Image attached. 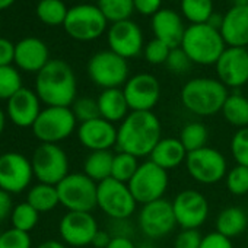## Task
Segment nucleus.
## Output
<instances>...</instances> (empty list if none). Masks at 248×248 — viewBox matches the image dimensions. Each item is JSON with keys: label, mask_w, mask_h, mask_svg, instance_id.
Here are the masks:
<instances>
[{"label": "nucleus", "mask_w": 248, "mask_h": 248, "mask_svg": "<svg viewBox=\"0 0 248 248\" xmlns=\"http://www.w3.org/2000/svg\"><path fill=\"white\" fill-rule=\"evenodd\" d=\"M31 164L38 183L57 186L70 174L67 154L54 143H41L34 151Z\"/></svg>", "instance_id": "obj_10"}, {"label": "nucleus", "mask_w": 248, "mask_h": 248, "mask_svg": "<svg viewBox=\"0 0 248 248\" xmlns=\"http://www.w3.org/2000/svg\"><path fill=\"white\" fill-rule=\"evenodd\" d=\"M6 105V115L16 127L28 129L32 127L35 120L38 118L41 108V99L35 91L28 88L19 89L12 98H9Z\"/></svg>", "instance_id": "obj_21"}, {"label": "nucleus", "mask_w": 248, "mask_h": 248, "mask_svg": "<svg viewBox=\"0 0 248 248\" xmlns=\"http://www.w3.org/2000/svg\"><path fill=\"white\" fill-rule=\"evenodd\" d=\"M70 108H72V111H73V114H75V117H76L79 124L99 117L98 102H96V99H93L91 96L76 98Z\"/></svg>", "instance_id": "obj_39"}, {"label": "nucleus", "mask_w": 248, "mask_h": 248, "mask_svg": "<svg viewBox=\"0 0 248 248\" xmlns=\"http://www.w3.org/2000/svg\"><path fill=\"white\" fill-rule=\"evenodd\" d=\"M107 248H138L132 238H112Z\"/></svg>", "instance_id": "obj_51"}, {"label": "nucleus", "mask_w": 248, "mask_h": 248, "mask_svg": "<svg viewBox=\"0 0 248 248\" xmlns=\"http://www.w3.org/2000/svg\"><path fill=\"white\" fill-rule=\"evenodd\" d=\"M16 0H0V11H5L8 8H11Z\"/></svg>", "instance_id": "obj_55"}, {"label": "nucleus", "mask_w": 248, "mask_h": 248, "mask_svg": "<svg viewBox=\"0 0 248 248\" xmlns=\"http://www.w3.org/2000/svg\"><path fill=\"white\" fill-rule=\"evenodd\" d=\"M231 154L236 165L248 168V127L235 132L231 140Z\"/></svg>", "instance_id": "obj_40"}, {"label": "nucleus", "mask_w": 248, "mask_h": 248, "mask_svg": "<svg viewBox=\"0 0 248 248\" xmlns=\"http://www.w3.org/2000/svg\"><path fill=\"white\" fill-rule=\"evenodd\" d=\"M186 168L196 183L204 186L216 184L228 174V162L223 154L209 146L190 152L186 159Z\"/></svg>", "instance_id": "obj_11"}, {"label": "nucleus", "mask_w": 248, "mask_h": 248, "mask_svg": "<svg viewBox=\"0 0 248 248\" xmlns=\"http://www.w3.org/2000/svg\"><path fill=\"white\" fill-rule=\"evenodd\" d=\"M136 206L138 202L126 183L108 178L98 184L96 207L109 219H130Z\"/></svg>", "instance_id": "obj_8"}, {"label": "nucleus", "mask_w": 248, "mask_h": 248, "mask_svg": "<svg viewBox=\"0 0 248 248\" xmlns=\"http://www.w3.org/2000/svg\"><path fill=\"white\" fill-rule=\"evenodd\" d=\"M135 11H138L140 15L154 16L156 12L161 11L162 0H133Z\"/></svg>", "instance_id": "obj_47"}, {"label": "nucleus", "mask_w": 248, "mask_h": 248, "mask_svg": "<svg viewBox=\"0 0 248 248\" xmlns=\"http://www.w3.org/2000/svg\"><path fill=\"white\" fill-rule=\"evenodd\" d=\"M50 62L47 44L35 37H27L15 44V64L19 70L38 73Z\"/></svg>", "instance_id": "obj_22"}, {"label": "nucleus", "mask_w": 248, "mask_h": 248, "mask_svg": "<svg viewBox=\"0 0 248 248\" xmlns=\"http://www.w3.org/2000/svg\"><path fill=\"white\" fill-rule=\"evenodd\" d=\"M170 51L171 48L164 44L162 41L154 38L152 41H149L143 50V54H145V59L148 63L151 64H164L167 63V59L170 56Z\"/></svg>", "instance_id": "obj_42"}, {"label": "nucleus", "mask_w": 248, "mask_h": 248, "mask_svg": "<svg viewBox=\"0 0 248 248\" xmlns=\"http://www.w3.org/2000/svg\"><path fill=\"white\" fill-rule=\"evenodd\" d=\"M138 223L142 233L151 241L161 239L170 235L177 226L172 203L161 199L143 204L138 216Z\"/></svg>", "instance_id": "obj_13"}, {"label": "nucleus", "mask_w": 248, "mask_h": 248, "mask_svg": "<svg viewBox=\"0 0 248 248\" xmlns=\"http://www.w3.org/2000/svg\"><path fill=\"white\" fill-rule=\"evenodd\" d=\"M96 102L99 108V117L112 124H120L130 114V107L124 96L123 88L104 89L96 98Z\"/></svg>", "instance_id": "obj_25"}, {"label": "nucleus", "mask_w": 248, "mask_h": 248, "mask_svg": "<svg viewBox=\"0 0 248 248\" xmlns=\"http://www.w3.org/2000/svg\"><path fill=\"white\" fill-rule=\"evenodd\" d=\"M9 219H11L12 228L30 233L37 226L40 220V213L28 202H22L14 207Z\"/></svg>", "instance_id": "obj_36"}, {"label": "nucleus", "mask_w": 248, "mask_h": 248, "mask_svg": "<svg viewBox=\"0 0 248 248\" xmlns=\"http://www.w3.org/2000/svg\"><path fill=\"white\" fill-rule=\"evenodd\" d=\"M31 159L19 152L0 155V190L9 194H19L31 187L34 180Z\"/></svg>", "instance_id": "obj_14"}, {"label": "nucleus", "mask_w": 248, "mask_h": 248, "mask_svg": "<svg viewBox=\"0 0 248 248\" xmlns=\"http://www.w3.org/2000/svg\"><path fill=\"white\" fill-rule=\"evenodd\" d=\"M15 62V44L0 37V66H11Z\"/></svg>", "instance_id": "obj_48"}, {"label": "nucleus", "mask_w": 248, "mask_h": 248, "mask_svg": "<svg viewBox=\"0 0 248 248\" xmlns=\"http://www.w3.org/2000/svg\"><path fill=\"white\" fill-rule=\"evenodd\" d=\"M222 38L228 47H248V6H232L223 15L220 28Z\"/></svg>", "instance_id": "obj_24"}, {"label": "nucleus", "mask_w": 248, "mask_h": 248, "mask_svg": "<svg viewBox=\"0 0 248 248\" xmlns=\"http://www.w3.org/2000/svg\"><path fill=\"white\" fill-rule=\"evenodd\" d=\"M162 139V126L152 111H130L117 127V151L139 158L151 156Z\"/></svg>", "instance_id": "obj_1"}, {"label": "nucleus", "mask_w": 248, "mask_h": 248, "mask_svg": "<svg viewBox=\"0 0 248 248\" xmlns=\"http://www.w3.org/2000/svg\"><path fill=\"white\" fill-rule=\"evenodd\" d=\"M226 188L233 196H245L248 193V168L235 165L225 177Z\"/></svg>", "instance_id": "obj_38"}, {"label": "nucleus", "mask_w": 248, "mask_h": 248, "mask_svg": "<svg viewBox=\"0 0 248 248\" xmlns=\"http://www.w3.org/2000/svg\"><path fill=\"white\" fill-rule=\"evenodd\" d=\"M14 207L15 206L12 203V194H9L5 190H0V222L11 217Z\"/></svg>", "instance_id": "obj_49"}, {"label": "nucleus", "mask_w": 248, "mask_h": 248, "mask_svg": "<svg viewBox=\"0 0 248 248\" xmlns=\"http://www.w3.org/2000/svg\"><path fill=\"white\" fill-rule=\"evenodd\" d=\"M35 92L47 107H72L78 98L73 69L63 60H50L37 73Z\"/></svg>", "instance_id": "obj_2"}, {"label": "nucleus", "mask_w": 248, "mask_h": 248, "mask_svg": "<svg viewBox=\"0 0 248 248\" xmlns=\"http://www.w3.org/2000/svg\"><path fill=\"white\" fill-rule=\"evenodd\" d=\"M233 6H248V0H233Z\"/></svg>", "instance_id": "obj_57"}, {"label": "nucleus", "mask_w": 248, "mask_h": 248, "mask_svg": "<svg viewBox=\"0 0 248 248\" xmlns=\"http://www.w3.org/2000/svg\"><path fill=\"white\" fill-rule=\"evenodd\" d=\"M56 187L60 204L69 212H92L96 207L98 184L83 172H70Z\"/></svg>", "instance_id": "obj_6"}, {"label": "nucleus", "mask_w": 248, "mask_h": 248, "mask_svg": "<svg viewBox=\"0 0 248 248\" xmlns=\"http://www.w3.org/2000/svg\"><path fill=\"white\" fill-rule=\"evenodd\" d=\"M222 24H223V16L219 15V14H215V12H213V15H212V16L209 18V21H207V25H210L212 28H215V30H217V31H220Z\"/></svg>", "instance_id": "obj_52"}, {"label": "nucleus", "mask_w": 248, "mask_h": 248, "mask_svg": "<svg viewBox=\"0 0 248 248\" xmlns=\"http://www.w3.org/2000/svg\"><path fill=\"white\" fill-rule=\"evenodd\" d=\"M203 235L199 229H181L174 241V248H200Z\"/></svg>", "instance_id": "obj_44"}, {"label": "nucleus", "mask_w": 248, "mask_h": 248, "mask_svg": "<svg viewBox=\"0 0 248 248\" xmlns=\"http://www.w3.org/2000/svg\"><path fill=\"white\" fill-rule=\"evenodd\" d=\"M0 248H32V239L28 232L11 228L0 232Z\"/></svg>", "instance_id": "obj_41"}, {"label": "nucleus", "mask_w": 248, "mask_h": 248, "mask_svg": "<svg viewBox=\"0 0 248 248\" xmlns=\"http://www.w3.org/2000/svg\"><path fill=\"white\" fill-rule=\"evenodd\" d=\"M165 64L172 73L183 75V73L190 70L193 62L188 59V56L186 54V51L181 47H177V48H171Z\"/></svg>", "instance_id": "obj_43"}, {"label": "nucleus", "mask_w": 248, "mask_h": 248, "mask_svg": "<svg viewBox=\"0 0 248 248\" xmlns=\"http://www.w3.org/2000/svg\"><path fill=\"white\" fill-rule=\"evenodd\" d=\"M228 95V88L219 79L194 78L183 86L181 104L194 115L210 117L222 111Z\"/></svg>", "instance_id": "obj_3"}, {"label": "nucleus", "mask_w": 248, "mask_h": 248, "mask_svg": "<svg viewBox=\"0 0 248 248\" xmlns=\"http://www.w3.org/2000/svg\"><path fill=\"white\" fill-rule=\"evenodd\" d=\"M139 165L140 164H139V159L136 156L124 154V152H117V154H114L111 178L129 184V181L136 174Z\"/></svg>", "instance_id": "obj_35"}, {"label": "nucleus", "mask_w": 248, "mask_h": 248, "mask_svg": "<svg viewBox=\"0 0 248 248\" xmlns=\"http://www.w3.org/2000/svg\"><path fill=\"white\" fill-rule=\"evenodd\" d=\"M152 30L155 38L167 44L170 48L181 47L186 27L180 15L171 9H161L152 16Z\"/></svg>", "instance_id": "obj_23"}, {"label": "nucleus", "mask_w": 248, "mask_h": 248, "mask_svg": "<svg viewBox=\"0 0 248 248\" xmlns=\"http://www.w3.org/2000/svg\"><path fill=\"white\" fill-rule=\"evenodd\" d=\"M78 140L83 148L91 152L111 151L117 145V127L115 124L98 117L78 126Z\"/></svg>", "instance_id": "obj_20"}, {"label": "nucleus", "mask_w": 248, "mask_h": 248, "mask_svg": "<svg viewBox=\"0 0 248 248\" xmlns=\"http://www.w3.org/2000/svg\"><path fill=\"white\" fill-rule=\"evenodd\" d=\"M217 79L226 88H241L248 82V51L241 47H226L215 64Z\"/></svg>", "instance_id": "obj_18"}, {"label": "nucleus", "mask_w": 248, "mask_h": 248, "mask_svg": "<svg viewBox=\"0 0 248 248\" xmlns=\"http://www.w3.org/2000/svg\"><path fill=\"white\" fill-rule=\"evenodd\" d=\"M181 11L191 25L207 24L213 15V0H181Z\"/></svg>", "instance_id": "obj_34"}, {"label": "nucleus", "mask_w": 248, "mask_h": 248, "mask_svg": "<svg viewBox=\"0 0 248 248\" xmlns=\"http://www.w3.org/2000/svg\"><path fill=\"white\" fill-rule=\"evenodd\" d=\"M69 9L62 0H40L37 5L38 19L50 27L63 25L66 21Z\"/></svg>", "instance_id": "obj_32"}, {"label": "nucleus", "mask_w": 248, "mask_h": 248, "mask_svg": "<svg viewBox=\"0 0 248 248\" xmlns=\"http://www.w3.org/2000/svg\"><path fill=\"white\" fill-rule=\"evenodd\" d=\"M108 232L112 238H132L135 228L129 219H111Z\"/></svg>", "instance_id": "obj_45"}, {"label": "nucleus", "mask_w": 248, "mask_h": 248, "mask_svg": "<svg viewBox=\"0 0 248 248\" xmlns=\"http://www.w3.org/2000/svg\"><path fill=\"white\" fill-rule=\"evenodd\" d=\"M247 51H248V47H247Z\"/></svg>", "instance_id": "obj_59"}, {"label": "nucleus", "mask_w": 248, "mask_h": 248, "mask_svg": "<svg viewBox=\"0 0 248 248\" xmlns=\"http://www.w3.org/2000/svg\"><path fill=\"white\" fill-rule=\"evenodd\" d=\"M200 248H235L232 244V239L220 235L219 232L213 231L206 235H203V241Z\"/></svg>", "instance_id": "obj_46"}, {"label": "nucleus", "mask_w": 248, "mask_h": 248, "mask_svg": "<svg viewBox=\"0 0 248 248\" xmlns=\"http://www.w3.org/2000/svg\"><path fill=\"white\" fill-rule=\"evenodd\" d=\"M37 248H69L63 241H56V239H48L41 242Z\"/></svg>", "instance_id": "obj_53"}, {"label": "nucleus", "mask_w": 248, "mask_h": 248, "mask_svg": "<svg viewBox=\"0 0 248 248\" xmlns=\"http://www.w3.org/2000/svg\"><path fill=\"white\" fill-rule=\"evenodd\" d=\"M27 202L38 213H48L60 204L57 187L51 186V184L38 183L28 190Z\"/></svg>", "instance_id": "obj_29"}, {"label": "nucleus", "mask_w": 248, "mask_h": 248, "mask_svg": "<svg viewBox=\"0 0 248 248\" xmlns=\"http://www.w3.org/2000/svg\"><path fill=\"white\" fill-rule=\"evenodd\" d=\"M108 44L109 50L123 59H133L142 53L143 34L133 21H120L108 30Z\"/></svg>", "instance_id": "obj_19"}, {"label": "nucleus", "mask_w": 248, "mask_h": 248, "mask_svg": "<svg viewBox=\"0 0 248 248\" xmlns=\"http://www.w3.org/2000/svg\"><path fill=\"white\" fill-rule=\"evenodd\" d=\"M112 241V236L108 231H104V229H99L96 232V235L93 236V241L91 245H93L95 248H107L109 245V242Z\"/></svg>", "instance_id": "obj_50"}, {"label": "nucleus", "mask_w": 248, "mask_h": 248, "mask_svg": "<svg viewBox=\"0 0 248 248\" xmlns=\"http://www.w3.org/2000/svg\"><path fill=\"white\" fill-rule=\"evenodd\" d=\"M170 184L168 171L162 170L151 159L140 164L133 178L129 181V188L138 204H148L164 199Z\"/></svg>", "instance_id": "obj_9"}, {"label": "nucleus", "mask_w": 248, "mask_h": 248, "mask_svg": "<svg viewBox=\"0 0 248 248\" xmlns=\"http://www.w3.org/2000/svg\"><path fill=\"white\" fill-rule=\"evenodd\" d=\"M220 112L231 126L236 129L248 127V99L244 95L229 93Z\"/></svg>", "instance_id": "obj_30"}, {"label": "nucleus", "mask_w": 248, "mask_h": 248, "mask_svg": "<svg viewBox=\"0 0 248 248\" xmlns=\"http://www.w3.org/2000/svg\"><path fill=\"white\" fill-rule=\"evenodd\" d=\"M22 88V78L16 67L0 66V101H8Z\"/></svg>", "instance_id": "obj_37"}, {"label": "nucleus", "mask_w": 248, "mask_h": 248, "mask_svg": "<svg viewBox=\"0 0 248 248\" xmlns=\"http://www.w3.org/2000/svg\"><path fill=\"white\" fill-rule=\"evenodd\" d=\"M114 154L111 151L91 152L83 162V174L88 175L96 184L111 178Z\"/></svg>", "instance_id": "obj_28"}, {"label": "nucleus", "mask_w": 248, "mask_h": 248, "mask_svg": "<svg viewBox=\"0 0 248 248\" xmlns=\"http://www.w3.org/2000/svg\"><path fill=\"white\" fill-rule=\"evenodd\" d=\"M248 229V216L244 209L238 206H229L219 212L216 217V232L233 239L241 236Z\"/></svg>", "instance_id": "obj_27"}, {"label": "nucleus", "mask_w": 248, "mask_h": 248, "mask_svg": "<svg viewBox=\"0 0 248 248\" xmlns=\"http://www.w3.org/2000/svg\"><path fill=\"white\" fill-rule=\"evenodd\" d=\"M88 75L91 80L104 89L121 88L129 80L127 60L111 50L95 53L88 63Z\"/></svg>", "instance_id": "obj_7"}, {"label": "nucleus", "mask_w": 248, "mask_h": 248, "mask_svg": "<svg viewBox=\"0 0 248 248\" xmlns=\"http://www.w3.org/2000/svg\"><path fill=\"white\" fill-rule=\"evenodd\" d=\"M171 203L177 225L181 229H199L209 217V202L197 190H183Z\"/></svg>", "instance_id": "obj_15"}, {"label": "nucleus", "mask_w": 248, "mask_h": 248, "mask_svg": "<svg viewBox=\"0 0 248 248\" xmlns=\"http://www.w3.org/2000/svg\"><path fill=\"white\" fill-rule=\"evenodd\" d=\"M130 111H152L161 98L159 80L151 73H138L123 86Z\"/></svg>", "instance_id": "obj_17"}, {"label": "nucleus", "mask_w": 248, "mask_h": 248, "mask_svg": "<svg viewBox=\"0 0 248 248\" xmlns=\"http://www.w3.org/2000/svg\"><path fill=\"white\" fill-rule=\"evenodd\" d=\"M107 22V18L98 6L78 5L69 9L63 27L73 40L92 41L104 34Z\"/></svg>", "instance_id": "obj_12"}, {"label": "nucleus", "mask_w": 248, "mask_h": 248, "mask_svg": "<svg viewBox=\"0 0 248 248\" xmlns=\"http://www.w3.org/2000/svg\"><path fill=\"white\" fill-rule=\"evenodd\" d=\"M181 48L193 63L210 66L216 64L222 53L226 50V44L220 31L207 24H199L186 28Z\"/></svg>", "instance_id": "obj_4"}, {"label": "nucleus", "mask_w": 248, "mask_h": 248, "mask_svg": "<svg viewBox=\"0 0 248 248\" xmlns=\"http://www.w3.org/2000/svg\"><path fill=\"white\" fill-rule=\"evenodd\" d=\"M98 231V222L92 212H67L59 223L62 241L75 248L91 245Z\"/></svg>", "instance_id": "obj_16"}, {"label": "nucleus", "mask_w": 248, "mask_h": 248, "mask_svg": "<svg viewBox=\"0 0 248 248\" xmlns=\"http://www.w3.org/2000/svg\"><path fill=\"white\" fill-rule=\"evenodd\" d=\"M188 152L184 145L177 138H162L155 149L152 151L149 159L161 167L165 171L178 168L181 164H186Z\"/></svg>", "instance_id": "obj_26"}, {"label": "nucleus", "mask_w": 248, "mask_h": 248, "mask_svg": "<svg viewBox=\"0 0 248 248\" xmlns=\"http://www.w3.org/2000/svg\"><path fill=\"white\" fill-rule=\"evenodd\" d=\"M98 8L112 24L127 21L135 11L133 0H98Z\"/></svg>", "instance_id": "obj_33"}, {"label": "nucleus", "mask_w": 248, "mask_h": 248, "mask_svg": "<svg viewBox=\"0 0 248 248\" xmlns=\"http://www.w3.org/2000/svg\"><path fill=\"white\" fill-rule=\"evenodd\" d=\"M6 120H8L6 111H3L2 108H0V136L3 135V132L6 129Z\"/></svg>", "instance_id": "obj_54"}, {"label": "nucleus", "mask_w": 248, "mask_h": 248, "mask_svg": "<svg viewBox=\"0 0 248 248\" xmlns=\"http://www.w3.org/2000/svg\"><path fill=\"white\" fill-rule=\"evenodd\" d=\"M247 239H248V229H247Z\"/></svg>", "instance_id": "obj_58"}, {"label": "nucleus", "mask_w": 248, "mask_h": 248, "mask_svg": "<svg viewBox=\"0 0 248 248\" xmlns=\"http://www.w3.org/2000/svg\"><path fill=\"white\" fill-rule=\"evenodd\" d=\"M31 129L41 143L59 145L78 130V120L70 107H46Z\"/></svg>", "instance_id": "obj_5"}, {"label": "nucleus", "mask_w": 248, "mask_h": 248, "mask_svg": "<svg viewBox=\"0 0 248 248\" xmlns=\"http://www.w3.org/2000/svg\"><path fill=\"white\" fill-rule=\"evenodd\" d=\"M138 248H155V245L151 242V239L149 241H146V242H142L140 245H138Z\"/></svg>", "instance_id": "obj_56"}, {"label": "nucleus", "mask_w": 248, "mask_h": 248, "mask_svg": "<svg viewBox=\"0 0 248 248\" xmlns=\"http://www.w3.org/2000/svg\"><path fill=\"white\" fill-rule=\"evenodd\" d=\"M178 139L184 145L186 151L190 154V152H194L207 146L209 129L200 121H191V123H187L181 129Z\"/></svg>", "instance_id": "obj_31"}]
</instances>
